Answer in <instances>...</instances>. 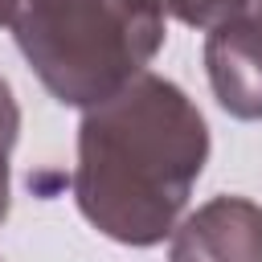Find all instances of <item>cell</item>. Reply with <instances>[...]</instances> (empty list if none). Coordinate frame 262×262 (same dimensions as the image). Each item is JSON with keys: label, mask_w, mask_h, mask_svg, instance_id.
Wrapping results in <instances>:
<instances>
[{"label": "cell", "mask_w": 262, "mask_h": 262, "mask_svg": "<svg viewBox=\"0 0 262 262\" xmlns=\"http://www.w3.org/2000/svg\"><path fill=\"white\" fill-rule=\"evenodd\" d=\"M168 16H176L188 29H213L233 16H258L262 20V0H156Z\"/></svg>", "instance_id": "cell-5"}, {"label": "cell", "mask_w": 262, "mask_h": 262, "mask_svg": "<svg viewBox=\"0 0 262 262\" xmlns=\"http://www.w3.org/2000/svg\"><path fill=\"white\" fill-rule=\"evenodd\" d=\"M0 29L57 102L86 111L147 70L164 45V8L156 0H0Z\"/></svg>", "instance_id": "cell-2"}, {"label": "cell", "mask_w": 262, "mask_h": 262, "mask_svg": "<svg viewBox=\"0 0 262 262\" xmlns=\"http://www.w3.org/2000/svg\"><path fill=\"white\" fill-rule=\"evenodd\" d=\"M205 74L225 115L262 119V20L233 16L205 37Z\"/></svg>", "instance_id": "cell-4"}, {"label": "cell", "mask_w": 262, "mask_h": 262, "mask_svg": "<svg viewBox=\"0 0 262 262\" xmlns=\"http://www.w3.org/2000/svg\"><path fill=\"white\" fill-rule=\"evenodd\" d=\"M172 262H262V205L213 196L172 229Z\"/></svg>", "instance_id": "cell-3"}, {"label": "cell", "mask_w": 262, "mask_h": 262, "mask_svg": "<svg viewBox=\"0 0 262 262\" xmlns=\"http://www.w3.org/2000/svg\"><path fill=\"white\" fill-rule=\"evenodd\" d=\"M16 135H20V106H16L12 86L0 78V221L8 217V201H12V184H8V160H12Z\"/></svg>", "instance_id": "cell-6"}, {"label": "cell", "mask_w": 262, "mask_h": 262, "mask_svg": "<svg viewBox=\"0 0 262 262\" xmlns=\"http://www.w3.org/2000/svg\"><path fill=\"white\" fill-rule=\"evenodd\" d=\"M205 160L209 127L196 102L176 82L143 70L86 106L70 184L98 233L123 246H156L172 237Z\"/></svg>", "instance_id": "cell-1"}]
</instances>
